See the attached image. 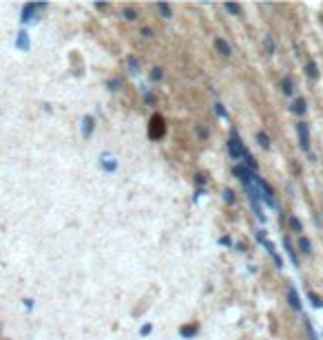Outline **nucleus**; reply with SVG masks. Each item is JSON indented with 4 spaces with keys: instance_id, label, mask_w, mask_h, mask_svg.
Listing matches in <instances>:
<instances>
[{
    "instance_id": "f257e3e1",
    "label": "nucleus",
    "mask_w": 323,
    "mask_h": 340,
    "mask_svg": "<svg viewBox=\"0 0 323 340\" xmlns=\"http://www.w3.org/2000/svg\"><path fill=\"white\" fill-rule=\"evenodd\" d=\"M166 135V120L162 115H153L149 122V137L151 139H162Z\"/></svg>"
},
{
    "instance_id": "f03ea898",
    "label": "nucleus",
    "mask_w": 323,
    "mask_h": 340,
    "mask_svg": "<svg viewBox=\"0 0 323 340\" xmlns=\"http://www.w3.org/2000/svg\"><path fill=\"white\" fill-rule=\"evenodd\" d=\"M228 155H230L232 159H241V157L246 155V148H244V144H241V139H239V135H237V130H232L230 139H228Z\"/></svg>"
},
{
    "instance_id": "7ed1b4c3",
    "label": "nucleus",
    "mask_w": 323,
    "mask_h": 340,
    "mask_svg": "<svg viewBox=\"0 0 323 340\" xmlns=\"http://www.w3.org/2000/svg\"><path fill=\"white\" fill-rule=\"evenodd\" d=\"M47 4L45 2H29L22 7V22H31L33 18H36V11H40V9H45Z\"/></svg>"
},
{
    "instance_id": "20e7f679",
    "label": "nucleus",
    "mask_w": 323,
    "mask_h": 340,
    "mask_svg": "<svg viewBox=\"0 0 323 340\" xmlns=\"http://www.w3.org/2000/svg\"><path fill=\"white\" fill-rule=\"evenodd\" d=\"M235 174L239 177V181L244 183L246 188L255 183V174H253V170H250V168H246V166H235Z\"/></svg>"
},
{
    "instance_id": "39448f33",
    "label": "nucleus",
    "mask_w": 323,
    "mask_h": 340,
    "mask_svg": "<svg viewBox=\"0 0 323 340\" xmlns=\"http://www.w3.org/2000/svg\"><path fill=\"white\" fill-rule=\"evenodd\" d=\"M297 133H299V141H301V148L308 150L310 148V135H308V124L306 122H299L297 124Z\"/></svg>"
},
{
    "instance_id": "423d86ee",
    "label": "nucleus",
    "mask_w": 323,
    "mask_h": 340,
    "mask_svg": "<svg viewBox=\"0 0 323 340\" xmlns=\"http://www.w3.org/2000/svg\"><path fill=\"white\" fill-rule=\"evenodd\" d=\"M215 49H217V51H219V53H221V55H224V58H228V55H230V53H232L230 44H228V42H226V40H221V38H217V40H215Z\"/></svg>"
},
{
    "instance_id": "0eeeda50",
    "label": "nucleus",
    "mask_w": 323,
    "mask_h": 340,
    "mask_svg": "<svg viewBox=\"0 0 323 340\" xmlns=\"http://www.w3.org/2000/svg\"><path fill=\"white\" fill-rule=\"evenodd\" d=\"M16 49H20V51H27L29 49V36L25 34V31H20L16 38Z\"/></svg>"
},
{
    "instance_id": "6e6552de",
    "label": "nucleus",
    "mask_w": 323,
    "mask_h": 340,
    "mask_svg": "<svg viewBox=\"0 0 323 340\" xmlns=\"http://www.w3.org/2000/svg\"><path fill=\"white\" fill-rule=\"evenodd\" d=\"M82 135L84 137H91V133H93V124H96V122H93V117H84V122H82Z\"/></svg>"
},
{
    "instance_id": "1a4fd4ad",
    "label": "nucleus",
    "mask_w": 323,
    "mask_h": 340,
    "mask_svg": "<svg viewBox=\"0 0 323 340\" xmlns=\"http://www.w3.org/2000/svg\"><path fill=\"white\" fill-rule=\"evenodd\" d=\"M179 334H182L184 338H193L195 334H197V327H195V325H184V327L179 329Z\"/></svg>"
},
{
    "instance_id": "9d476101",
    "label": "nucleus",
    "mask_w": 323,
    "mask_h": 340,
    "mask_svg": "<svg viewBox=\"0 0 323 340\" xmlns=\"http://www.w3.org/2000/svg\"><path fill=\"white\" fill-rule=\"evenodd\" d=\"M288 298H290V305L294 307V309H301V300H299V296H297V292L292 290H288Z\"/></svg>"
},
{
    "instance_id": "9b49d317",
    "label": "nucleus",
    "mask_w": 323,
    "mask_h": 340,
    "mask_svg": "<svg viewBox=\"0 0 323 340\" xmlns=\"http://www.w3.org/2000/svg\"><path fill=\"white\" fill-rule=\"evenodd\" d=\"M306 73L310 75L312 80L319 78V69H317V64H315V62H308V64H306Z\"/></svg>"
},
{
    "instance_id": "f8f14e48",
    "label": "nucleus",
    "mask_w": 323,
    "mask_h": 340,
    "mask_svg": "<svg viewBox=\"0 0 323 340\" xmlns=\"http://www.w3.org/2000/svg\"><path fill=\"white\" fill-rule=\"evenodd\" d=\"M292 111L297 113V115H303V113H306V102H303L301 97H299V100L292 104Z\"/></svg>"
},
{
    "instance_id": "ddd939ff",
    "label": "nucleus",
    "mask_w": 323,
    "mask_h": 340,
    "mask_svg": "<svg viewBox=\"0 0 323 340\" xmlns=\"http://www.w3.org/2000/svg\"><path fill=\"white\" fill-rule=\"evenodd\" d=\"M158 11H160L164 18H170V16H173V13H170V7H168L166 2H158Z\"/></svg>"
},
{
    "instance_id": "4468645a",
    "label": "nucleus",
    "mask_w": 323,
    "mask_h": 340,
    "mask_svg": "<svg viewBox=\"0 0 323 340\" xmlns=\"http://www.w3.org/2000/svg\"><path fill=\"white\" fill-rule=\"evenodd\" d=\"M257 141L261 144V148H270V139H268V135L261 130V133H257Z\"/></svg>"
},
{
    "instance_id": "2eb2a0df",
    "label": "nucleus",
    "mask_w": 323,
    "mask_h": 340,
    "mask_svg": "<svg viewBox=\"0 0 323 340\" xmlns=\"http://www.w3.org/2000/svg\"><path fill=\"white\" fill-rule=\"evenodd\" d=\"M281 88H283V93H286V95H290V93H292V80L290 78H283L281 80Z\"/></svg>"
},
{
    "instance_id": "dca6fc26",
    "label": "nucleus",
    "mask_w": 323,
    "mask_h": 340,
    "mask_svg": "<svg viewBox=\"0 0 323 340\" xmlns=\"http://www.w3.org/2000/svg\"><path fill=\"white\" fill-rule=\"evenodd\" d=\"M244 159H246V164H248V168H250V170H257V162H255V159H253V155H250L248 150H246Z\"/></svg>"
},
{
    "instance_id": "f3484780",
    "label": "nucleus",
    "mask_w": 323,
    "mask_h": 340,
    "mask_svg": "<svg viewBox=\"0 0 323 340\" xmlns=\"http://www.w3.org/2000/svg\"><path fill=\"white\" fill-rule=\"evenodd\" d=\"M226 11H230V13H235V16H239V13H241V7H239V4H235V2H226Z\"/></svg>"
},
{
    "instance_id": "a211bd4d",
    "label": "nucleus",
    "mask_w": 323,
    "mask_h": 340,
    "mask_svg": "<svg viewBox=\"0 0 323 340\" xmlns=\"http://www.w3.org/2000/svg\"><path fill=\"white\" fill-rule=\"evenodd\" d=\"M299 245H301V252L303 254H310V241H308V239H301V241H299Z\"/></svg>"
},
{
    "instance_id": "6ab92c4d",
    "label": "nucleus",
    "mask_w": 323,
    "mask_h": 340,
    "mask_svg": "<svg viewBox=\"0 0 323 340\" xmlns=\"http://www.w3.org/2000/svg\"><path fill=\"white\" fill-rule=\"evenodd\" d=\"M224 201H226V204H235V192H232V190H224Z\"/></svg>"
},
{
    "instance_id": "aec40b11",
    "label": "nucleus",
    "mask_w": 323,
    "mask_h": 340,
    "mask_svg": "<svg viewBox=\"0 0 323 340\" xmlns=\"http://www.w3.org/2000/svg\"><path fill=\"white\" fill-rule=\"evenodd\" d=\"M290 225L294 232H301V223H299V219H294V216H290Z\"/></svg>"
},
{
    "instance_id": "412c9836",
    "label": "nucleus",
    "mask_w": 323,
    "mask_h": 340,
    "mask_svg": "<svg viewBox=\"0 0 323 340\" xmlns=\"http://www.w3.org/2000/svg\"><path fill=\"white\" fill-rule=\"evenodd\" d=\"M135 16H137V13H135V9H126V11H124V18H126V20H135Z\"/></svg>"
},
{
    "instance_id": "4be33fe9",
    "label": "nucleus",
    "mask_w": 323,
    "mask_h": 340,
    "mask_svg": "<svg viewBox=\"0 0 323 340\" xmlns=\"http://www.w3.org/2000/svg\"><path fill=\"white\" fill-rule=\"evenodd\" d=\"M129 67H131V73H137L140 67H137V60L135 58H129Z\"/></svg>"
},
{
    "instance_id": "5701e85b",
    "label": "nucleus",
    "mask_w": 323,
    "mask_h": 340,
    "mask_svg": "<svg viewBox=\"0 0 323 340\" xmlns=\"http://www.w3.org/2000/svg\"><path fill=\"white\" fill-rule=\"evenodd\" d=\"M151 332H153V325H144V327L140 329V334H142V336H149Z\"/></svg>"
},
{
    "instance_id": "b1692460",
    "label": "nucleus",
    "mask_w": 323,
    "mask_h": 340,
    "mask_svg": "<svg viewBox=\"0 0 323 340\" xmlns=\"http://www.w3.org/2000/svg\"><path fill=\"white\" fill-rule=\"evenodd\" d=\"M108 86H111V91H117V88H120V80H111Z\"/></svg>"
},
{
    "instance_id": "393cba45",
    "label": "nucleus",
    "mask_w": 323,
    "mask_h": 340,
    "mask_svg": "<svg viewBox=\"0 0 323 340\" xmlns=\"http://www.w3.org/2000/svg\"><path fill=\"white\" fill-rule=\"evenodd\" d=\"M151 78H153V80H162V69H153V73H151Z\"/></svg>"
},
{
    "instance_id": "a878e982",
    "label": "nucleus",
    "mask_w": 323,
    "mask_h": 340,
    "mask_svg": "<svg viewBox=\"0 0 323 340\" xmlns=\"http://www.w3.org/2000/svg\"><path fill=\"white\" fill-rule=\"evenodd\" d=\"M310 298H312V303H315L317 307H321V305H323V300L319 298V296H315V294H310Z\"/></svg>"
},
{
    "instance_id": "bb28decb",
    "label": "nucleus",
    "mask_w": 323,
    "mask_h": 340,
    "mask_svg": "<svg viewBox=\"0 0 323 340\" xmlns=\"http://www.w3.org/2000/svg\"><path fill=\"white\" fill-rule=\"evenodd\" d=\"M102 168H107V170H113V168H115V162H102Z\"/></svg>"
},
{
    "instance_id": "cd10ccee",
    "label": "nucleus",
    "mask_w": 323,
    "mask_h": 340,
    "mask_svg": "<svg viewBox=\"0 0 323 340\" xmlns=\"http://www.w3.org/2000/svg\"><path fill=\"white\" fill-rule=\"evenodd\" d=\"M266 46H268V51H270V53H272V51H274V44H272V40H270V38H266Z\"/></svg>"
},
{
    "instance_id": "c85d7f7f",
    "label": "nucleus",
    "mask_w": 323,
    "mask_h": 340,
    "mask_svg": "<svg viewBox=\"0 0 323 340\" xmlns=\"http://www.w3.org/2000/svg\"><path fill=\"white\" fill-rule=\"evenodd\" d=\"M217 113H219L221 117H226V111H224V108H221V104H217Z\"/></svg>"
},
{
    "instance_id": "c756f323",
    "label": "nucleus",
    "mask_w": 323,
    "mask_h": 340,
    "mask_svg": "<svg viewBox=\"0 0 323 340\" xmlns=\"http://www.w3.org/2000/svg\"><path fill=\"white\" fill-rule=\"evenodd\" d=\"M195 181H197V183H204L206 179H204V174H197V177H195Z\"/></svg>"
}]
</instances>
